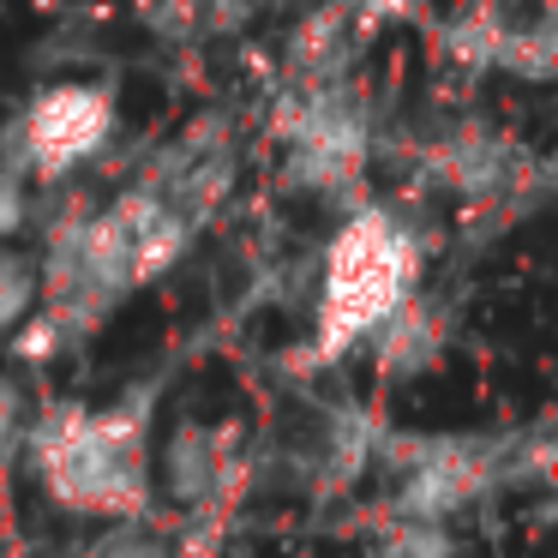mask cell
Segmentation results:
<instances>
[{"mask_svg": "<svg viewBox=\"0 0 558 558\" xmlns=\"http://www.w3.org/2000/svg\"><path fill=\"white\" fill-rule=\"evenodd\" d=\"M109 138H114V90L61 78V85L37 90V102L25 114L0 126V169L25 174V181H66Z\"/></svg>", "mask_w": 558, "mask_h": 558, "instance_id": "cell-3", "label": "cell"}, {"mask_svg": "<svg viewBox=\"0 0 558 558\" xmlns=\"http://www.w3.org/2000/svg\"><path fill=\"white\" fill-rule=\"evenodd\" d=\"M522 145L505 133H486V126H457L433 145V174L469 205H498L522 186Z\"/></svg>", "mask_w": 558, "mask_h": 558, "instance_id": "cell-4", "label": "cell"}, {"mask_svg": "<svg viewBox=\"0 0 558 558\" xmlns=\"http://www.w3.org/2000/svg\"><path fill=\"white\" fill-rule=\"evenodd\" d=\"M493 66H505V73H517V78H553V66H558L553 19H529V25H498Z\"/></svg>", "mask_w": 558, "mask_h": 558, "instance_id": "cell-7", "label": "cell"}, {"mask_svg": "<svg viewBox=\"0 0 558 558\" xmlns=\"http://www.w3.org/2000/svg\"><path fill=\"white\" fill-rule=\"evenodd\" d=\"M31 217H37L31 181H25V174H7V169H0V241L25 234V229H31Z\"/></svg>", "mask_w": 558, "mask_h": 558, "instance_id": "cell-9", "label": "cell"}, {"mask_svg": "<svg viewBox=\"0 0 558 558\" xmlns=\"http://www.w3.org/2000/svg\"><path fill=\"white\" fill-rule=\"evenodd\" d=\"M31 306H37V258L19 246H0V337L19 318H31Z\"/></svg>", "mask_w": 558, "mask_h": 558, "instance_id": "cell-8", "label": "cell"}, {"mask_svg": "<svg viewBox=\"0 0 558 558\" xmlns=\"http://www.w3.org/2000/svg\"><path fill=\"white\" fill-rule=\"evenodd\" d=\"M366 342H373L378 366H385L390 378H414V373H426V366L438 361V349H445V325H438L433 306L409 294V301H402Z\"/></svg>", "mask_w": 558, "mask_h": 558, "instance_id": "cell-6", "label": "cell"}, {"mask_svg": "<svg viewBox=\"0 0 558 558\" xmlns=\"http://www.w3.org/2000/svg\"><path fill=\"white\" fill-rule=\"evenodd\" d=\"M421 282V241L385 205H366L330 234L318 265V318H313V361H342L361 349Z\"/></svg>", "mask_w": 558, "mask_h": 558, "instance_id": "cell-1", "label": "cell"}, {"mask_svg": "<svg viewBox=\"0 0 558 558\" xmlns=\"http://www.w3.org/2000/svg\"><path fill=\"white\" fill-rule=\"evenodd\" d=\"M19 445H25V409H19V390H13V378L0 373V462L13 457Z\"/></svg>", "mask_w": 558, "mask_h": 558, "instance_id": "cell-10", "label": "cell"}, {"mask_svg": "<svg viewBox=\"0 0 558 558\" xmlns=\"http://www.w3.org/2000/svg\"><path fill=\"white\" fill-rule=\"evenodd\" d=\"M37 474L73 510L133 517L145 510V414L138 409H54L25 433Z\"/></svg>", "mask_w": 558, "mask_h": 558, "instance_id": "cell-2", "label": "cell"}, {"mask_svg": "<svg viewBox=\"0 0 558 558\" xmlns=\"http://www.w3.org/2000/svg\"><path fill=\"white\" fill-rule=\"evenodd\" d=\"M481 474H486L481 450L462 445V438H438V445H426L421 462H414L402 505H409V517L433 522V517H445V510H462V498L481 486Z\"/></svg>", "mask_w": 558, "mask_h": 558, "instance_id": "cell-5", "label": "cell"}]
</instances>
